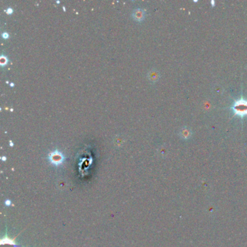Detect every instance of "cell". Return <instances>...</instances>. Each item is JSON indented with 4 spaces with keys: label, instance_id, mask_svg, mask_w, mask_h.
Segmentation results:
<instances>
[{
    "label": "cell",
    "instance_id": "obj_1",
    "mask_svg": "<svg viewBox=\"0 0 247 247\" xmlns=\"http://www.w3.org/2000/svg\"><path fill=\"white\" fill-rule=\"evenodd\" d=\"M233 115L242 118L247 115V99L241 97L235 100L234 103L231 107Z\"/></svg>",
    "mask_w": 247,
    "mask_h": 247
},
{
    "label": "cell",
    "instance_id": "obj_2",
    "mask_svg": "<svg viewBox=\"0 0 247 247\" xmlns=\"http://www.w3.org/2000/svg\"><path fill=\"white\" fill-rule=\"evenodd\" d=\"M49 161L54 165H60L64 161V155L58 150H54L49 154Z\"/></svg>",
    "mask_w": 247,
    "mask_h": 247
},
{
    "label": "cell",
    "instance_id": "obj_3",
    "mask_svg": "<svg viewBox=\"0 0 247 247\" xmlns=\"http://www.w3.org/2000/svg\"><path fill=\"white\" fill-rule=\"evenodd\" d=\"M178 134L183 140H189L191 138L193 132L189 127H183L180 129Z\"/></svg>",
    "mask_w": 247,
    "mask_h": 247
},
{
    "label": "cell",
    "instance_id": "obj_4",
    "mask_svg": "<svg viewBox=\"0 0 247 247\" xmlns=\"http://www.w3.org/2000/svg\"><path fill=\"white\" fill-rule=\"evenodd\" d=\"M132 16L137 21H142L145 17V10L141 8H136L133 11Z\"/></svg>",
    "mask_w": 247,
    "mask_h": 247
},
{
    "label": "cell",
    "instance_id": "obj_5",
    "mask_svg": "<svg viewBox=\"0 0 247 247\" xmlns=\"http://www.w3.org/2000/svg\"><path fill=\"white\" fill-rule=\"evenodd\" d=\"M147 77L151 82L155 83L159 79V78H160V74H159L158 71H157V70L155 69H152L149 71V73L147 74Z\"/></svg>",
    "mask_w": 247,
    "mask_h": 247
},
{
    "label": "cell",
    "instance_id": "obj_6",
    "mask_svg": "<svg viewBox=\"0 0 247 247\" xmlns=\"http://www.w3.org/2000/svg\"><path fill=\"white\" fill-rule=\"evenodd\" d=\"M0 243H1L2 245H4V244H7V245H10V246H15L17 247L16 244H15V242L14 240H11L10 239H8L7 237L5 236L4 238H3L1 240V241H0Z\"/></svg>",
    "mask_w": 247,
    "mask_h": 247
},
{
    "label": "cell",
    "instance_id": "obj_7",
    "mask_svg": "<svg viewBox=\"0 0 247 247\" xmlns=\"http://www.w3.org/2000/svg\"><path fill=\"white\" fill-rule=\"evenodd\" d=\"M8 61H9V60H8L7 57L4 55V54H2L1 57H0V64H1L2 66H4V65L7 64Z\"/></svg>",
    "mask_w": 247,
    "mask_h": 247
},
{
    "label": "cell",
    "instance_id": "obj_8",
    "mask_svg": "<svg viewBox=\"0 0 247 247\" xmlns=\"http://www.w3.org/2000/svg\"><path fill=\"white\" fill-rule=\"evenodd\" d=\"M2 36L3 37V38H4V39H7L8 37H9V34H8V33H7V32H3L2 34Z\"/></svg>",
    "mask_w": 247,
    "mask_h": 247
},
{
    "label": "cell",
    "instance_id": "obj_9",
    "mask_svg": "<svg viewBox=\"0 0 247 247\" xmlns=\"http://www.w3.org/2000/svg\"><path fill=\"white\" fill-rule=\"evenodd\" d=\"M12 12H13V10L11 7H8L6 10V12L8 13V14H11V13H12Z\"/></svg>",
    "mask_w": 247,
    "mask_h": 247
},
{
    "label": "cell",
    "instance_id": "obj_10",
    "mask_svg": "<svg viewBox=\"0 0 247 247\" xmlns=\"http://www.w3.org/2000/svg\"><path fill=\"white\" fill-rule=\"evenodd\" d=\"M5 204L7 205V206H10V205L11 204V202H10V200H6Z\"/></svg>",
    "mask_w": 247,
    "mask_h": 247
},
{
    "label": "cell",
    "instance_id": "obj_11",
    "mask_svg": "<svg viewBox=\"0 0 247 247\" xmlns=\"http://www.w3.org/2000/svg\"><path fill=\"white\" fill-rule=\"evenodd\" d=\"M211 4H213V7L215 6V2H214V1H212V2H211Z\"/></svg>",
    "mask_w": 247,
    "mask_h": 247
},
{
    "label": "cell",
    "instance_id": "obj_12",
    "mask_svg": "<svg viewBox=\"0 0 247 247\" xmlns=\"http://www.w3.org/2000/svg\"><path fill=\"white\" fill-rule=\"evenodd\" d=\"M5 159H6L5 157H2V160H5Z\"/></svg>",
    "mask_w": 247,
    "mask_h": 247
},
{
    "label": "cell",
    "instance_id": "obj_13",
    "mask_svg": "<svg viewBox=\"0 0 247 247\" xmlns=\"http://www.w3.org/2000/svg\"><path fill=\"white\" fill-rule=\"evenodd\" d=\"M10 85L12 86H14V84H10Z\"/></svg>",
    "mask_w": 247,
    "mask_h": 247
}]
</instances>
